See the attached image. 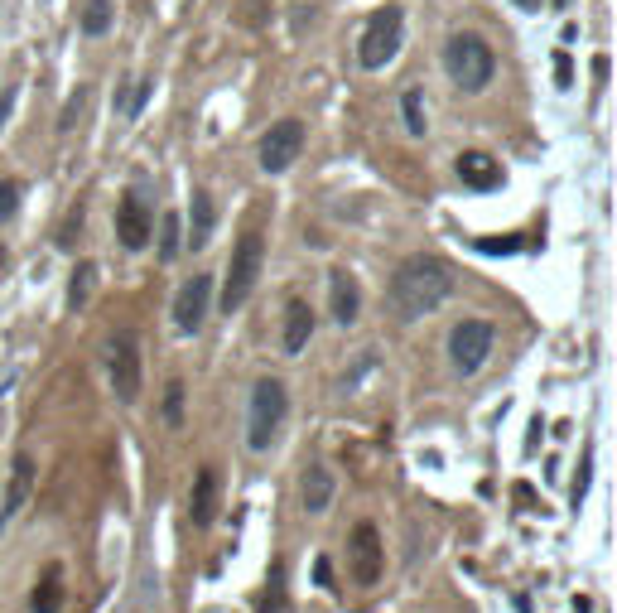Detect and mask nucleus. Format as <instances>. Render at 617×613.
<instances>
[{
  "instance_id": "nucleus-21",
  "label": "nucleus",
  "mask_w": 617,
  "mask_h": 613,
  "mask_svg": "<svg viewBox=\"0 0 617 613\" xmlns=\"http://www.w3.org/2000/svg\"><path fill=\"white\" fill-rule=\"evenodd\" d=\"M184 251V218L179 213H164L160 218V261H174Z\"/></svg>"
},
{
  "instance_id": "nucleus-2",
  "label": "nucleus",
  "mask_w": 617,
  "mask_h": 613,
  "mask_svg": "<svg viewBox=\"0 0 617 613\" xmlns=\"http://www.w3.org/2000/svg\"><path fill=\"white\" fill-rule=\"evenodd\" d=\"M444 73L454 78L458 92H483L497 73V58H492V44L483 34H454L444 44Z\"/></svg>"
},
{
  "instance_id": "nucleus-25",
  "label": "nucleus",
  "mask_w": 617,
  "mask_h": 613,
  "mask_svg": "<svg viewBox=\"0 0 617 613\" xmlns=\"http://www.w3.org/2000/svg\"><path fill=\"white\" fill-rule=\"evenodd\" d=\"M280 609H285V570L275 565L270 570V594L261 599V613H280Z\"/></svg>"
},
{
  "instance_id": "nucleus-9",
  "label": "nucleus",
  "mask_w": 617,
  "mask_h": 613,
  "mask_svg": "<svg viewBox=\"0 0 617 613\" xmlns=\"http://www.w3.org/2000/svg\"><path fill=\"white\" fill-rule=\"evenodd\" d=\"M208 309H213V276L184 280L179 295H174V329L179 334H198L208 324Z\"/></svg>"
},
{
  "instance_id": "nucleus-10",
  "label": "nucleus",
  "mask_w": 617,
  "mask_h": 613,
  "mask_svg": "<svg viewBox=\"0 0 617 613\" xmlns=\"http://www.w3.org/2000/svg\"><path fill=\"white\" fill-rule=\"evenodd\" d=\"M352 580L357 585H376L381 580V570H386V546H381V536H376L372 522H362V527L352 531Z\"/></svg>"
},
{
  "instance_id": "nucleus-3",
  "label": "nucleus",
  "mask_w": 617,
  "mask_h": 613,
  "mask_svg": "<svg viewBox=\"0 0 617 613\" xmlns=\"http://www.w3.org/2000/svg\"><path fill=\"white\" fill-rule=\"evenodd\" d=\"M261 261H266V237L251 227V232H242V242L232 247V266H227V285H222V309L227 314L251 300V290L261 280Z\"/></svg>"
},
{
  "instance_id": "nucleus-7",
  "label": "nucleus",
  "mask_w": 617,
  "mask_h": 613,
  "mask_svg": "<svg viewBox=\"0 0 617 613\" xmlns=\"http://www.w3.org/2000/svg\"><path fill=\"white\" fill-rule=\"evenodd\" d=\"M487 353H492V324L487 319H463L454 334H449V363L463 377H473L487 363Z\"/></svg>"
},
{
  "instance_id": "nucleus-32",
  "label": "nucleus",
  "mask_w": 617,
  "mask_h": 613,
  "mask_svg": "<svg viewBox=\"0 0 617 613\" xmlns=\"http://www.w3.org/2000/svg\"><path fill=\"white\" fill-rule=\"evenodd\" d=\"M511 5H516V10H526V15H536V10L545 5V0H511Z\"/></svg>"
},
{
  "instance_id": "nucleus-1",
  "label": "nucleus",
  "mask_w": 617,
  "mask_h": 613,
  "mask_svg": "<svg viewBox=\"0 0 617 613\" xmlns=\"http://www.w3.org/2000/svg\"><path fill=\"white\" fill-rule=\"evenodd\" d=\"M454 295V271L439 256H410L391 276V305L401 319H425Z\"/></svg>"
},
{
  "instance_id": "nucleus-19",
  "label": "nucleus",
  "mask_w": 617,
  "mask_h": 613,
  "mask_svg": "<svg viewBox=\"0 0 617 613\" xmlns=\"http://www.w3.org/2000/svg\"><path fill=\"white\" fill-rule=\"evenodd\" d=\"M29 609L34 613H58L63 609V580H58V570H49L39 589H34V599H29Z\"/></svg>"
},
{
  "instance_id": "nucleus-8",
  "label": "nucleus",
  "mask_w": 617,
  "mask_h": 613,
  "mask_svg": "<svg viewBox=\"0 0 617 613\" xmlns=\"http://www.w3.org/2000/svg\"><path fill=\"white\" fill-rule=\"evenodd\" d=\"M111 391L126 401V406H135L140 401V343H135V334H116L111 338Z\"/></svg>"
},
{
  "instance_id": "nucleus-11",
  "label": "nucleus",
  "mask_w": 617,
  "mask_h": 613,
  "mask_svg": "<svg viewBox=\"0 0 617 613\" xmlns=\"http://www.w3.org/2000/svg\"><path fill=\"white\" fill-rule=\"evenodd\" d=\"M116 237H121V247L126 251H140L150 237H155L150 208H145V198L140 194H126L121 203H116Z\"/></svg>"
},
{
  "instance_id": "nucleus-26",
  "label": "nucleus",
  "mask_w": 617,
  "mask_h": 613,
  "mask_svg": "<svg viewBox=\"0 0 617 613\" xmlns=\"http://www.w3.org/2000/svg\"><path fill=\"white\" fill-rule=\"evenodd\" d=\"M82 107H87V87H78V92L68 97V107H63V121H58V131H73V126H78V116H82Z\"/></svg>"
},
{
  "instance_id": "nucleus-6",
  "label": "nucleus",
  "mask_w": 617,
  "mask_h": 613,
  "mask_svg": "<svg viewBox=\"0 0 617 613\" xmlns=\"http://www.w3.org/2000/svg\"><path fill=\"white\" fill-rule=\"evenodd\" d=\"M299 150H304V121L299 116H285V121H275L266 136H261V169L266 174H285V169L299 160Z\"/></svg>"
},
{
  "instance_id": "nucleus-29",
  "label": "nucleus",
  "mask_w": 617,
  "mask_h": 613,
  "mask_svg": "<svg viewBox=\"0 0 617 613\" xmlns=\"http://www.w3.org/2000/svg\"><path fill=\"white\" fill-rule=\"evenodd\" d=\"M555 78H560V87L574 83V63H569V54H564V49L555 54Z\"/></svg>"
},
{
  "instance_id": "nucleus-23",
  "label": "nucleus",
  "mask_w": 617,
  "mask_h": 613,
  "mask_svg": "<svg viewBox=\"0 0 617 613\" xmlns=\"http://www.w3.org/2000/svg\"><path fill=\"white\" fill-rule=\"evenodd\" d=\"M401 116H405V131H410V136H425L430 121H425V97H420V87H410L401 97Z\"/></svg>"
},
{
  "instance_id": "nucleus-24",
  "label": "nucleus",
  "mask_w": 617,
  "mask_h": 613,
  "mask_svg": "<svg viewBox=\"0 0 617 613\" xmlns=\"http://www.w3.org/2000/svg\"><path fill=\"white\" fill-rule=\"evenodd\" d=\"M164 425H169V430L184 425V382H179V377L164 387Z\"/></svg>"
},
{
  "instance_id": "nucleus-13",
  "label": "nucleus",
  "mask_w": 617,
  "mask_h": 613,
  "mask_svg": "<svg viewBox=\"0 0 617 613\" xmlns=\"http://www.w3.org/2000/svg\"><path fill=\"white\" fill-rule=\"evenodd\" d=\"M458 179L468 189H497L502 184V160H492L487 150H463L458 155Z\"/></svg>"
},
{
  "instance_id": "nucleus-17",
  "label": "nucleus",
  "mask_w": 617,
  "mask_h": 613,
  "mask_svg": "<svg viewBox=\"0 0 617 613\" xmlns=\"http://www.w3.org/2000/svg\"><path fill=\"white\" fill-rule=\"evenodd\" d=\"M29 483H34V459L29 454H15V464H10V488H5V507H0V517H15L29 498Z\"/></svg>"
},
{
  "instance_id": "nucleus-5",
  "label": "nucleus",
  "mask_w": 617,
  "mask_h": 613,
  "mask_svg": "<svg viewBox=\"0 0 617 613\" xmlns=\"http://www.w3.org/2000/svg\"><path fill=\"white\" fill-rule=\"evenodd\" d=\"M285 411H290V396L285 387L270 377V382H256L251 391V411H246V445L256 449H270V440L280 435V425H285Z\"/></svg>"
},
{
  "instance_id": "nucleus-28",
  "label": "nucleus",
  "mask_w": 617,
  "mask_h": 613,
  "mask_svg": "<svg viewBox=\"0 0 617 613\" xmlns=\"http://www.w3.org/2000/svg\"><path fill=\"white\" fill-rule=\"evenodd\" d=\"M15 97H20V87H15V83L0 92V131H5V121H10V112H15Z\"/></svg>"
},
{
  "instance_id": "nucleus-14",
  "label": "nucleus",
  "mask_w": 617,
  "mask_h": 613,
  "mask_svg": "<svg viewBox=\"0 0 617 613\" xmlns=\"http://www.w3.org/2000/svg\"><path fill=\"white\" fill-rule=\"evenodd\" d=\"M309 338H314V309L304 305V300H290V305H285V334H280V348L295 358V353H304Z\"/></svg>"
},
{
  "instance_id": "nucleus-33",
  "label": "nucleus",
  "mask_w": 617,
  "mask_h": 613,
  "mask_svg": "<svg viewBox=\"0 0 617 613\" xmlns=\"http://www.w3.org/2000/svg\"><path fill=\"white\" fill-rule=\"evenodd\" d=\"M0 266H5V251H0Z\"/></svg>"
},
{
  "instance_id": "nucleus-30",
  "label": "nucleus",
  "mask_w": 617,
  "mask_h": 613,
  "mask_svg": "<svg viewBox=\"0 0 617 613\" xmlns=\"http://www.w3.org/2000/svg\"><path fill=\"white\" fill-rule=\"evenodd\" d=\"M314 580H319L323 589H333V560H328V556L314 560Z\"/></svg>"
},
{
  "instance_id": "nucleus-16",
  "label": "nucleus",
  "mask_w": 617,
  "mask_h": 613,
  "mask_svg": "<svg viewBox=\"0 0 617 613\" xmlns=\"http://www.w3.org/2000/svg\"><path fill=\"white\" fill-rule=\"evenodd\" d=\"M299 498H304V512H328V502H333V469L309 464V469H304V488H299Z\"/></svg>"
},
{
  "instance_id": "nucleus-22",
  "label": "nucleus",
  "mask_w": 617,
  "mask_h": 613,
  "mask_svg": "<svg viewBox=\"0 0 617 613\" xmlns=\"http://www.w3.org/2000/svg\"><path fill=\"white\" fill-rule=\"evenodd\" d=\"M92 290H97V261H82L78 271H73V285H68V305L82 309L92 300Z\"/></svg>"
},
{
  "instance_id": "nucleus-12",
  "label": "nucleus",
  "mask_w": 617,
  "mask_h": 613,
  "mask_svg": "<svg viewBox=\"0 0 617 613\" xmlns=\"http://www.w3.org/2000/svg\"><path fill=\"white\" fill-rule=\"evenodd\" d=\"M328 305H333V319L348 329L357 324V314H362V290H357V276L348 271H328Z\"/></svg>"
},
{
  "instance_id": "nucleus-20",
  "label": "nucleus",
  "mask_w": 617,
  "mask_h": 613,
  "mask_svg": "<svg viewBox=\"0 0 617 613\" xmlns=\"http://www.w3.org/2000/svg\"><path fill=\"white\" fill-rule=\"evenodd\" d=\"M111 20H116V5H111V0H87V5H82V15H78L82 34H107Z\"/></svg>"
},
{
  "instance_id": "nucleus-31",
  "label": "nucleus",
  "mask_w": 617,
  "mask_h": 613,
  "mask_svg": "<svg viewBox=\"0 0 617 613\" xmlns=\"http://www.w3.org/2000/svg\"><path fill=\"white\" fill-rule=\"evenodd\" d=\"M478 251H516V242H478Z\"/></svg>"
},
{
  "instance_id": "nucleus-34",
  "label": "nucleus",
  "mask_w": 617,
  "mask_h": 613,
  "mask_svg": "<svg viewBox=\"0 0 617 613\" xmlns=\"http://www.w3.org/2000/svg\"><path fill=\"white\" fill-rule=\"evenodd\" d=\"M0 522H5V517H0Z\"/></svg>"
},
{
  "instance_id": "nucleus-18",
  "label": "nucleus",
  "mask_w": 617,
  "mask_h": 613,
  "mask_svg": "<svg viewBox=\"0 0 617 613\" xmlns=\"http://www.w3.org/2000/svg\"><path fill=\"white\" fill-rule=\"evenodd\" d=\"M213 223H217L213 194H193V232H188L184 242H193V247H208V237H213Z\"/></svg>"
},
{
  "instance_id": "nucleus-4",
  "label": "nucleus",
  "mask_w": 617,
  "mask_h": 613,
  "mask_svg": "<svg viewBox=\"0 0 617 613\" xmlns=\"http://www.w3.org/2000/svg\"><path fill=\"white\" fill-rule=\"evenodd\" d=\"M405 44V10L401 5H386V10H376L367 29H362V44H357V63L362 68H386L391 58L401 54Z\"/></svg>"
},
{
  "instance_id": "nucleus-15",
  "label": "nucleus",
  "mask_w": 617,
  "mask_h": 613,
  "mask_svg": "<svg viewBox=\"0 0 617 613\" xmlns=\"http://www.w3.org/2000/svg\"><path fill=\"white\" fill-rule=\"evenodd\" d=\"M193 527H208L217 517V469H198L193 478V507H188Z\"/></svg>"
},
{
  "instance_id": "nucleus-27",
  "label": "nucleus",
  "mask_w": 617,
  "mask_h": 613,
  "mask_svg": "<svg viewBox=\"0 0 617 613\" xmlns=\"http://www.w3.org/2000/svg\"><path fill=\"white\" fill-rule=\"evenodd\" d=\"M15 208H20V184L0 179V218H15Z\"/></svg>"
}]
</instances>
